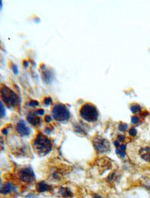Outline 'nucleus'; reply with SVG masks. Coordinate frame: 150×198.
I'll use <instances>...</instances> for the list:
<instances>
[{"label":"nucleus","mask_w":150,"mask_h":198,"mask_svg":"<svg viewBox=\"0 0 150 198\" xmlns=\"http://www.w3.org/2000/svg\"><path fill=\"white\" fill-rule=\"evenodd\" d=\"M33 148L39 155H46L52 150L53 144L46 136L38 134L33 141Z\"/></svg>","instance_id":"f257e3e1"},{"label":"nucleus","mask_w":150,"mask_h":198,"mask_svg":"<svg viewBox=\"0 0 150 198\" xmlns=\"http://www.w3.org/2000/svg\"><path fill=\"white\" fill-rule=\"evenodd\" d=\"M0 94H1V97L4 103L8 106L9 108L15 107L19 104V97L17 94L14 91H12L10 88L3 86L1 89H0Z\"/></svg>","instance_id":"f03ea898"},{"label":"nucleus","mask_w":150,"mask_h":198,"mask_svg":"<svg viewBox=\"0 0 150 198\" xmlns=\"http://www.w3.org/2000/svg\"><path fill=\"white\" fill-rule=\"evenodd\" d=\"M80 116L88 122H95L99 119V111L91 104H85L80 109Z\"/></svg>","instance_id":"7ed1b4c3"},{"label":"nucleus","mask_w":150,"mask_h":198,"mask_svg":"<svg viewBox=\"0 0 150 198\" xmlns=\"http://www.w3.org/2000/svg\"><path fill=\"white\" fill-rule=\"evenodd\" d=\"M53 116L57 121L65 122L70 119L71 114L66 106L62 104H57L53 108Z\"/></svg>","instance_id":"20e7f679"},{"label":"nucleus","mask_w":150,"mask_h":198,"mask_svg":"<svg viewBox=\"0 0 150 198\" xmlns=\"http://www.w3.org/2000/svg\"><path fill=\"white\" fill-rule=\"evenodd\" d=\"M93 145L98 153H106L111 149L110 142L106 138L97 137L93 139Z\"/></svg>","instance_id":"39448f33"},{"label":"nucleus","mask_w":150,"mask_h":198,"mask_svg":"<svg viewBox=\"0 0 150 198\" xmlns=\"http://www.w3.org/2000/svg\"><path fill=\"white\" fill-rule=\"evenodd\" d=\"M19 177L21 182H26V183H31L35 180L34 172L31 168L21 169L19 172Z\"/></svg>","instance_id":"423d86ee"},{"label":"nucleus","mask_w":150,"mask_h":198,"mask_svg":"<svg viewBox=\"0 0 150 198\" xmlns=\"http://www.w3.org/2000/svg\"><path fill=\"white\" fill-rule=\"evenodd\" d=\"M16 128H17L18 133L22 137H26L31 134V129L26 125L24 120H19L17 124Z\"/></svg>","instance_id":"0eeeda50"},{"label":"nucleus","mask_w":150,"mask_h":198,"mask_svg":"<svg viewBox=\"0 0 150 198\" xmlns=\"http://www.w3.org/2000/svg\"><path fill=\"white\" fill-rule=\"evenodd\" d=\"M27 119L29 121V123L31 124L34 127H38L41 123V117L35 113V112H30L27 116Z\"/></svg>","instance_id":"6e6552de"},{"label":"nucleus","mask_w":150,"mask_h":198,"mask_svg":"<svg viewBox=\"0 0 150 198\" xmlns=\"http://www.w3.org/2000/svg\"><path fill=\"white\" fill-rule=\"evenodd\" d=\"M15 191H16V187L11 182H6L5 185H3L0 187V193L3 194H11L13 192H15Z\"/></svg>","instance_id":"1a4fd4ad"},{"label":"nucleus","mask_w":150,"mask_h":198,"mask_svg":"<svg viewBox=\"0 0 150 198\" xmlns=\"http://www.w3.org/2000/svg\"><path fill=\"white\" fill-rule=\"evenodd\" d=\"M139 155L144 160L150 161V147H144V148H142L139 150Z\"/></svg>","instance_id":"9d476101"},{"label":"nucleus","mask_w":150,"mask_h":198,"mask_svg":"<svg viewBox=\"0 0 150 198\" xmlns=\"http://www.w3.org/2000/svg\"><path fill=\"white\" fill-rule=\"evenodd\" d=\"M41 78H42V80H44L45 83L49 84V83L52 82V80L54 78V75H53V73H51L49 71L46 70V71L42 72V73H41Z\"/></svg>","instance_id":"9b49d317"},{"label":"nucleus","mask_w":150,"mask_h":198,"mask_svg":"<svg viewBox=\"0 0 150 198\" xmlns=\"http://www.w3.org/2000/svg\"><path fill=\"white\" fill-rule=\"evenodd\" d=\"M37 191L38 192H41V193H44V192H47L50 189H51V186L49 185H47L46 182H41L37 185Z\"/></svg>","instance_id":"f8f14e48"},{"label":"nucleus","mask_w":150,"mask_h":198,"mask_svg":"<svg viewBox=\"0 0 150 198\" xmlns=\"http://www.w3.org/2000/svg\"><path fill=\"white\" fill-rule=\"evenodd\" d=\"M125 150H126L125 145H120L119 147H117L116 152L118 154V156H120L121 158H124L125 157Z\"/></svg>","instance_id":"ddd939ff"},{"label":"nucleus","mask_w":150,"mask_h":198,"mask_svg":"<svg viewBox=\"0 0 150 198\" xmlns=\"http://www.w3.org/2000/svg\"><path fill=\"white\" fill-rule=\"evenodd\" d=\"M60 193H61L62 196H64V197H71L72 196V193H71V191L69 189H66V188H62Z\"/></svg>","instance_id":"4468645a"},{"label":"nucleus","mask_w":150,"mask_h":198,"mask_svg":"<svg viewBox=\"0 0 150 198\" xmlns=\"http://www.w3.org/2000/svg\"><path fill=\"white\" fill-rule=\"evenodd\" d=\"M6 115V109L4 106V104L0 101V119H3Z\"/></svg>","instance_id":"2eb2a0df"},{"label":"nucleus","mask_w":150,"mask_h":198,"mask_svg":"<svg viewBox=\"0 0 150 198\" xmlns=\"http://www.w3.org/2000/svg\"><path fill=\"white\" fill-rule=\"evenodd\" d=\"M140 110H141V106L138 105H133L131 106V111L133 113H138V112H140Z\"/></svg>","instance_id":"dca6fc26"},{"label":"nucleus","mask_w":150,"mask_h":198,"mask_svg":"<svg viewBox=\"0 0 150 198\" xmlns=\"http://www.w3.org/2000/svg\"><path fill=\"white\" fill-rule=\"evenodd\" d=\"M119 129L121 130V131H125V130H127L128 129V125L127 124H120V126H119Z\"/></svg>","instance_id":"f3484780"},{"label":"nucleus","mask_w":150,"mask_h":198,"mask_svg":"<svg viewBox=\"0 0 150 198\" xmlns=\"http://www.w3.org/2000/svg\"><path fill=\"white\" fill-rule=\"evenodd\" d=\"M139 122H140V117L139 116H134L132 117V123L133 124H138Z\"/></svg>","instance_id":"a211bd4d"},{"label":"nucleus","mask_w":150,"mask_h":198,"mask_svg":"<svg viewBox=\"0 0 150 198\" xmlns=\"http://www.w3.org/2000/svg\"><path fill=\"white\" fill-rule=\"evenodd\" d=\"M129 134H130L131 136H133V137L136 136V134H137V130H136V128H131V129L129 130Z\"/></svg>","instance_id":"6ab92c4d"},{"label":"nucleus","mask_w":150,"mask_h":198,"mask_svg":"<svg viewBox=\"0 0 150 198\" xmlns=\"http://www.w3.org/2000/svg\"><path fill=\"white\" fill-rule=\"evenodd\" d=\"M44 105L49 106V105L52 103V98H50V97H46V98L44 100Z\"/></svg>","instance_id":"aec40b11"},{"label":"nucleus","mask_w":150,"mask_h":198,"mask_svg":"<svg viewBox=\"0 0 150 198\" xmlns=\"http://www.w3.org/2000/svg\"><path fill=\"white\" fill-rule=\"evenodd\" d=\"M29 106H39V103L37 101H31L30 103H29Z\"/></svg>","instance_id":"412c9836"},{"label":"nucleus","mask_w":150,"mask_h":198,"mask_svg":"<svg viewBox=\"0 0 150 198\" xmlns=\"http://www.w3.org/2000/svg\"><path fill=\"white\" fill-rule=\"evenodd\" d=\"M12 70H13V72H14V73H15V75H18V73H19V70H18V66L17 65L13 64L12 65Z\"/></svg>","instance_id":"4be33fe9"},{"label":"nucleus","mask_w":150,"mask_h":198,"mask_svg":"<svg viewBox=\"0 0 150 198\" xmlns=\"http://www.w3.org/2000/svg\"><path fill=\"white\" fill-rule=\"evenodd\" d=\"M35 113H36L38 116H44V109H38Z\"/></svg>","instance_id":"5701e85b"},{"label":"nucleus","mask_w":150,"mask_h":198,"mask_svg":"<svg viewBox=\"0 0 150 198\" xmlns=\"http://www.w3.org/2000/svg\"><path fill=\"white\" fill-rule=\"evenodd\" d=\"M124 139H125V137L124 135H119L118 138H117V141H124Z\"/></svg>","instance_id":"b1692460"},{"label":"nucleus","mask_w":150,"mask_h":198,"mask_svg":"<svg viewBox=\"0 0 150 198\" xmlns=\"http://www.w3.org/2000/svg\"><path fill=\"white\" fill-rule=\"evenodd\" d=\"M45 121L47 122V123H50L52 121V116H45Z\"/></svg>","instance_id":"393cba45"},{"label":"nucleus","mask_w":150,"mask_h":198,"mask_svg":"<svg viewBox=\"0 0 150 198\" xmlns=\"http://www.w3.org/2000/svg\"><path fill=\"white\" fill-rule=\"evenodd\" d=\"M2 132H3V133H4L5 135H6V134H8V128H4V129L2 130Z\"/></svg>","instance_id":"a878e982"},{"label":"nucleus","mask_w":150,"mask_h":198,"mask_svg":"<svg viewBox=\"0 0 150 198\" xmlns=\"http://www.w3.org/2000/svg\"><path fill=\"white\" fill-rule=\"evenodd\" d=\"M92 198H103V197H102V196H101V195L95 194V195H93V196H92Z\"/></svg>","instance_id":"bb28decb"},{"label":"nucleus","mask_w":150,"mask_h":198,"mask_svg":"<svg viewBox=\"0 0 150 198\" xmlns=\"http://www.w3.org/2000/svg\"><path fill=\"white\" fill-rule=\"evenodd\" d=\"M28 65H29V62L25 61V62H24V66H25V67H28Z\"/></svg>","instance_id":"cd10ccee"}]
</instances>
